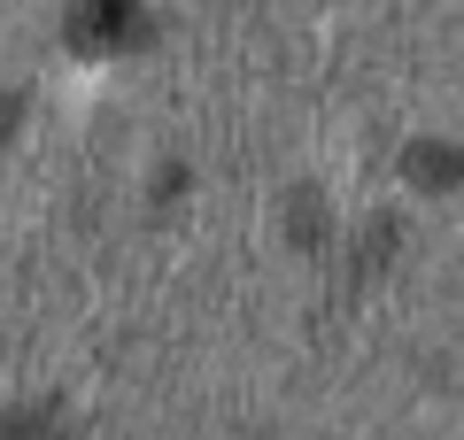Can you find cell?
<instances>
[{"label": "cell", "instance_id": "1", "mask_svg": "<svg viewBox=\"0 0 464 440\" xmlns=\"http://www.w3.org/2000/svg\"><path fill=\"white\" fill-rule=\"evenodd\" d=\"M132 24V0H85L78 8V39H116Z\"/></svg>", "mask_w": 464, "mask_h": 440}, {"label": "cell", "instance_id": "2", "mask_svg": "<svg viewBox=\"0 0 464 440\" xmlns=\"http://www.w3.org/2000/svg\"><path fill=\"white\" fill-rule=\"evenodd\" d=\"M411 178H457V155H449V147H418V155H411Z\"/></svg>", "mask_w": 464, "mask_h": 440}]
</instances>
